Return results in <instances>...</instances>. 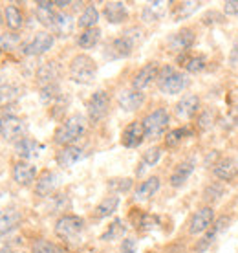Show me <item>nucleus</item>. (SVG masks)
Instances as JSON below:
<instances>
[{
  "instance_id": "obj_1",
  "label": "nucleus",
  "mask_w": 238,
  "mask_h": 253,
  "mask_svg": "<svg viewBox=\"0 0 238 253\" xmlns=\"http://www.w3.org/2000/svg\"><path fill=\"white\" fill-rule=\"evenodd\" d=\"M84 132H86V120H84V116L74 114L57 126L53 139H55V143H59V145L68 147V145H74L79 138H82Z\"/></svg>"
},
{
  "instance_id": "obj_2",
  "label": "nucleus",
  "mask_w": 238,
  "mask_h": 253,
  "mask_svg": "<svg viewBox=\"0 0 238 253\" xmlns=\"http://www.w3.org/2000/svg\"><path fill=\"white\" fill-rule=\"evenodd\" d=\"M156 84L163 94L176 95V94H182L183 90H185V86L189 84V79L183 72L176 70L174 66H170V64H165V66H161L159 72H158Z\"/></svg>"
},
{
  "instance_id": "obj_3",
  "label": "nucleus",
  "mask_w": 238,
  "mask_h": 253,
  "mask_svg": "<svg viewBox=\"0 0 238 253\" xmlns=\"http://www.w3.org/2000/svg\"><path fill=\"white\" fill-rule=\"evenodd\" d=\"M97 76V64L90 55L79 53L70 61V79L79 84H92Z\"/></svg>"
},
{
  "instance_id": "obj_4",
  "label": "nucleus",
  "mask_w": 238,
  "mask_h": 253,
  "mask_svg": "<svg viewBox=\"0 0 238 253\" xmlns=\"http://www.w3.org/2000/svg\"><path fill=\"white\" fill-rule=\"evenodd\" d=\"M138 41H141V30L130 28L128 32L121 33L118 39H114L112 42L107 46V57H110V59L128 57Z\"/></svg>"
},
{
  "instance_id": "obj_5",
  "label": "nucleus",
  "mask_w": 238,
  "mask_h": 253,
  "mask_svg": "<svg viewBox=\"0 0 238 253\" xmlns=\"http://www.w3.org/2000/svg\"><path fill=\"white\" fill-rule=\"evenodd\" d=\"M169 121H170V116L165 108L152 110L151 114H147L145 120L141 121L145 128V138L147 139L161 138L163 134H165V130H167V126H169Z\"/></svg>"
},
{
  "instance_id": "obj_6",
  "label": "nucleus",
  "mask_w": 238,
  "mask_h": 253,
  "mask_svg": "<svg viewBox=\"0 0 238 253\" xmlns=\"http://www.w3.org/2000/svg\"><path fill=\"white\" fill-rule=\"evenodd\" d=\"M84 229V220L77 215H63L55 222V235L63 241H74Z\"/></svg>"
},
{
  "instance_id": "obj_7",
  "label": "nucleus",
  "mask_w": 238,
  "mask_h": 253,
  "mask_svg": "<svg viewBox=\"0 0 238 253\" xmlns=\"http://www.w3.org/2000/svg\"><path fill=\"white\" fill-rule=\"evenodd\" d=\"M26 134V123L24 120H20L19 116L6 114L0 118V136L6 141H17L24 139Z\"/></svg>"
},
{
  "instance_id": "obj_8",
  "label": "nucleus",
  "mask_w": 238,
  "mask_h": 253,
  "mask_svg": "<svg viewBox=\"0 0 238 253\" xmlns=\"http://www.w3.org/2000/svg\"><path fill=\"white\" fill-rule=\"evenodd\" d=\"M108 107H110V97L105 90H97L94 94L90 95V99H88V105H86V110H88V120L97 123L101 121L105 116L108 114Z\"/></svg>"
},
{
  "instance_id": "obj_9",
  "label": "nucleus",
  "mask_w": 238,
  "mask_h": 253,
  "mask_svg": "<svg viewBox=\"0 0 238 253\" xmlns=\"http://www.w3.org/2000/svg\"><path fill=\"white\" fill-rule=\"evenodd\" d=\"M214 220V209L211 206H205V208L196 209L191 220H189V233L191 235H200L205 233L207 229L213 226Z\"/></svg>"
},
{
  "instance_id": "obj_10",
  "label": "nucleus",
  "mask_w": 238,
  "mask_h": 253,
  "mask_svg": "<svg viewBox=\"0 0 238 253\" xmlns=\"http://www.w3.org/2000/svg\"><path fill=\"white\" fill-rule=\"evenodd\" d=\"M195 39H196V35L191 28H182L180 32H176L170 35L169 41H167V46H169L172 51L182 55V53H187V51L193 48Z\"/></svg>"
},
{
  "instance_id": "obj_11",
  "label": "nucleus",
  "mask_w": 238,
  "mask_h": 253,
  "mask_svg": "<svg viewBox=\"0 0 238 253\" xmlns=\"http://www.w3.org/2000/svg\"><path fill=\"white\" fill-rule=\"evenodd\" d=\"M53 42H55V37L51 33L48 32L35 33L32 37V41L24 44V53L26 55H42V53H46L53 46Z\"/></svg>"
},
{
  "instance_id": "obj_12",
  "label": "nucleus",
  "mask_w": 238,
  "mask_h": 253,
  "mask_svg": "<svg viewBox=\"0 0 238 253\" xmlns=\"http://www.w3.org/2000/svg\"><path fill=\"white\" fill-rule=\"evenodd\" d=\"M158 72H159V64L147 63L143 68L134 76V79H132V88L138 90V92H143L147 86H151L152 83L158 79Z\"/></svg>"
},
{
  "instance_id": "obj_13",
  "label": "nucleus",
  "mask_w": 238,
  "mask_h": 253,
  "mask_svg": "<svg viewBox=\"0 0 238 253\" xmlns=\"http://www.w3.org/2000/svg\"><path fill=\"white\" fill-rule=\"evenodd\" d=\"M200 97L195 94H187L183 95L180 101L176 103L174 107V114L180 118V120H191L195 118L198 112H200Z\"/></svg>"
},
{
  "instance_id": "obj_14",
  "label": "nucleus",
  "mask_w": 238,
  "mask_h": 253,
  "mask_svg": "<svg viewBox=\"0 0 238 253\" xmlns=\"http://www.w3.org/2000/svg\"><path fill=\"white\" fill-rule=\"evenodd\" d=\"M145 139V128L141 121H132L125 126V130L121 134V143L126 149H136L143 143Z\"/></svg>"
},
{
  "instance_id": "obj_15",
  "label": "nucleus",
  "mask_w": 238,
  "mask_h": 253,
  "mask_svg": "<svg viewBox=\"0 0 238 253\" xmlns=\"http://www.w3.org/2000/svg\"><path fill=\"white\" fill-rule=\"evenodd\" d=\"M214 176L218 180H224V182H233L235 178L238 176V162L231 156H226V158H220L213 167Z\"/></svg>"
},
{
  "instance_id": "obj_16",
  "label": "nucleus",
  "mask_w": 238,
  "mask_h": 253,
  "mask_svg": "<svg viewBox=\"0 0 238 253\" xmlns=\"http://www.w3.org/2000/svg\"><path fill=\"white\" fill-rule=\"evenodd\" d=\"M37 178V167L30 162L20 160L13 165V180L19 185H30Z\"/></svg>"
},
{
  "instance_id": "obj_17",
  "label": "nucleus",
  "mask_w": 238,
  "mask_h": 253,
  "mask_svg": "<svg viewBox=\"0 0 238 253\" xmlns=\"http://www.w3.org/2000/svg\"><path fill=\"white\" fill-rule=\"evenodd\" d=\"M118 103L123 110H126V112H134V110L141 108V105L145 103V94L143 92H138V90H134V88L121 90V92L118 94Z\"/></svg>"
},
{
  "instance_id": "obj_18",
  "label": "nucleus",
  "mask_w": 238,
  "mask_h": 253,
  "mask_svg": "<svg viewBox=\"0 0 238 253\" xmlns=\"http://www.w3.org/2000/svg\"><path fill=\"white\" fill-rule=\"evenodd\" d=\"M229 222H231V218H229V216H220V218H216V220H214V226H211V228L203 233V237L200 239V242H198L196 250H198V252H205L207 248L214 242V239L218 237L220 231H224V229L227 228V224H229Z\"/></svg>"
},
{
  "instance_id": "obj_19",
  "label": "nucleus",
  "mask_w": 238,
  "mask_h": 253,
  "mask_svg": "<svg viewBox=\"0 0 238 253\" xmlns=\"http://www.w3.org/2000/svg\"><path fill=\"white\" fill-rule=\"evenodd\" d=\"M15 151H17V156H19V158L28 162V160H32V158H37L39 154L44 151V145L42 143H39L37 139L24 138L15 145Z\"/></svg>"
},
{
  "instance_id": "obj_20",
  "label": "nucleus",
  "mask_w": 238,
  "mask_h": 253,
  "mask_svg": "<svg viewBox=\"0 0 238 253\" xmlns=\"http://www.w3.org/2000/svg\"><path fill=\"white\" fill-rule=\"evenodd\" d=\"M195 165H196L195 160H185V162L176 165L172 174H170V185L172 187H182L189 178H191V174L195 171Z\"/></svg>"
},
{
  "instance_id": "obj_21",
  "label": "nucleus",
  "mask_w": 238,
  "mask_h": 253,
  "mask_svg": "<svg viewBox=\"0 0 238 253\" xmlns=\"http://www.w3.org/2000/svg\"><path fill=\"white\" fill-rule=\"evenodd\" d=\"M20 224V213L17 209H2L0 211V239L6 237L7 233H11L13 229Z\"/></svg>"
},
{
  "instance_id": "obj_22",
  "label": "nucleus",
  "mask_w": 238,
  "mask_h": 253,
  "mask_svg": "<svg viewBox=\"0 0 238 253\" xmlns=\"http://www.w3.org/2000/svg\"><path fill=\"white\" fill-rule=\"evenodd\" d=\"M103 15L107 17L110 24H121L128 19V9L123 2H108V4H105Z\"/></svg>"
},
{
  "instance_id": "obj_23",
  "label": "nucleus",
  "mask_w": 238,
  "mask_h": 253,
  "mask_svg": "<svg viewBox=\"0 0 238 253\" xmlns=\"http://www.w3.org/2000/svg\"><path fill=\"white\" fill-rule=\"evenodd\" d=\"M82 158V149L77 145H68L63 147L61 151L57 152V164L61 167H72L74 164H77Z\"/></svg>"
},
{
  "instance_id": "obj_24",
  "label": "nucleus",
  "mask_w": 238,
  "mask_h": 253,
  "mask_svg": "<svg viewBox=\"0 0 238 253\" xmlns=\"http://www.w3.org/2000/svg\"><path fill=\"white\" fill-rule=\"evenodd\" d=\"M159 178L158 176H151V178H147L145 182H141V184L136 187V193H134V198L136 200H149V198H152V196L156 195L158 189H159Z\"/></svg>"
},
{
  "instance_id": "obj_25",
  "label": "nucleus",
  "mask_w": 238,
  "mask_h": 253,
  "mask_svg": "<svg viewBox=\"0 0 238 253\" xmlns=\"http://www.w3.org/2000/svg\"><path fill=\"white\" fill-rule=\"evenodd\" d=\"M37 79H39L40 88L57 84V79H59V66H57L55 63H46L44 66H40V70H39Z\"/></svg>"
},
{
  "instance_id": "obj_26",
  "label": "nucleus",
  "mask_w": 238,
  "mask_h": 253,
  "mask_svg": "<svg viewBox=\"0 0 238 253\" xmlns=\"http://www.w3.org/2000/svg\"><path fill=\"white\" fill-rule=\"evenodd\" d=\"M35 11H37V19L42 22L46 28H50L53 26L55 22V17H57V11H55V6H53V2H46V0H40L35 4Z\"/></svg>"
},
{
  "instance_id": "obj_27",
  "label": "nucleus",
  "mask_w": 238,
  "mask_h": 253,
  "mask_svg": "<svg viewBox=\"0 0 238 253\" xmlns=\"http://www.w3.org/2000/svg\"><path fill=\"white\" fill-rule=\"evenodd\" d=\"M118 206H119V196L110 195V196H107V198H103V200L95 206L94 218L101 220V218H107V216L114 215V211L118 209Z\"/></svg>"
},
{
  "instance_id": "obj_28",
  "label": "nucleus",
  "mask_w": 238,
  "mask_h": 253,
  "mask_svg": "<svg viewBox=\"0 0 238 253\" xmlns=\"http://www.w3.org/2000/svg\"><path fill=\"white\" fill-rule=\"evenodd\" d=\"M178 63H180V66H183V68L187 70V72H191V74H198V72H201V70L205 68V57L203 55H191V53H182L180 57H178Z\"/></svg>"
},
{
  "instance_id": "obj_29",
  "label": "nucleus",
  "mask_w": 238,
  "mask_h": 253,
  "mask_svg": "<svg viewBox=\"0 0 238 253\" xmlns=\"http://www.w3.org/2000/svg\"><path fill=\"white\" fill-rule=\"evenodd\" d=\"M57 185V176L51 171H44L39 180L35 182V193L39 196H48L50 193H53Z\"/></svg>"
},
{
  "instance_id": "obj_30",
  "label": "nucleus",
  "mask_w": 238,
  "mask_h": 253,
  "mask_svg": "<svg viewBox=\"0 0 238 253\" xmlns=\"http://www.w3.org/2000/svg\"><path fill=\"white\" fill-rule=\"evenodd\" d=\"M4 20H6V26L11 30V32H17V30H20V28H22V24H24L22 11H20L17 6H13V4L6 6V9H4Z\"/></svg>"
},
{
  "instance_id": "obj_31",
  "label": "nucleus",
  "mask_w": 238,
  "mask_h": 253,
  "mask_svg": "<svg viewBox=\"0 0 238 253\" xmlns=\"http://www.w3.org/2000/svg\"><path fill=\"white\" fill-rule=\"evenodd\" d=\"M97 22H99V11H97V7L86 6L82 9L81 15H79L77 26L82 28V30H90V28H97Z\"/></svg>"
},
{
  "instance_id": "obj_32",
  "label": "nucleus",
  "mask_w": 238,
  "mask_h": 253,
  "mask_svg": "<svg viewBox=\"0 0 238 253\" xmlns=\"http://www.w3.org/2000/svg\"><path fill=\"white\" fill-rule=\"evenodd\" d=\"M72 30H74V19H72L70 15H66V13L57 11L55 22H53V26H51V32L57 33V35L66 37L68 33H72Z\"/></svg>"
},
{
  "instance_id": "obj_33",
  "label": "nucleus",
  "mask_w": 238,
  "mask_h": 253,
  "mask_svg": "<svg viewBox=\"0 0 238 253\" xmlns=\"http://www.w3.org/2000/svg\"><path fill=\"white\" fill-rule=\"evenodd\" d=\"M99 39H101L99 28H90V30H82L81 35L77 37V44L82 50H90V48H94L99 42Z\"/></svg>"
},
{
  "instance_id": "obj_34",
  "label": "nucleus",
  "mask_w": 238,
  "mask_h": 253,
  "mask_svg": "<svg viewBox=\"0 0 238 253\" xmlns=\"http://www.w3.org/2000/svg\"><path fill=\"white\" fill-rule=\"evenodd\" d=\"M126 231V226H125V222L123 220H119V218H116V220L110 224L107 228V231L101 235V241H116V239H121L123 235H125Z\"/></svg>"
},
{
  "instance_id": "obj_35",
  "label": "nucleus",
  "mask_w": 238,
  "mask_h": 253,
  "mask_svg": "<svg viewBox=\"0 0 238 253\" xmlns=\"http://www.w3.org/2000/svg\"><path fill=\"white\" fill-rule=\"evenodd\" d=\"M161 152H163L161 147H151L149 151H145L143 156H141V164H139V169H138L139 174H141V171H143V169H147V167H152V165H156L158 162H159V158H161Z\"/></svg>"
},
{
  "instance_id": "obj_36",
  "label": "nucleus",
  "mask_w": 238,
  "mask_h": 253,
  "mask_svg": "<svg viewBox=\"0 0 238 253\" xmlns=\"http://www.w3.org/2000/svg\"><path fill=\"white\" fill-rule=\"evenodd\" d=\"M19 99V88L13 84H0V108L9 107Z\"/></svg>"
},
{
  "instance_id": "obj_37",
  "label": "nucleus",
  "mask_w": 238,
  "mask_h": 253,
  "mask_svg": "<svg viewBox=\"0 0 238 253\" xmlns=\"http://www.w3.org/2000/svg\"><path fill=\"white\" fill-rule=\"evenodd\" d=\"M191 136V130H189V126H178V128H172L170 132L165 134V145L167 147H176L180 145L183 139Z\"/></svg>"
},
{
  "instance_id": "obj_38",
  "label": "nucleus",
  "mask_w": 238,
  "mask_h": 253,
  "mask_svg": "<svg viewBox=\"0 0 238 253\" xmlns=\"http://www.w3.org/2000/svg\"><path fill=\"white\" fill-rule=\"evenodd\" d=\"M32 253H63V250L53 242L46 241V239H39V241L33 242Z\"/></svg>"
},
{
  "instance_id": "obj_39",
  "label": "nucleus",
  "mask_w": 238,
  "mask_h": 253,
  "mask_svg": "<svg viewBox=\"0 0 238 253\" xmlns=\"http://www.w3.org/2000/svg\"><path fill=\"white\" fill-rule=\"evenodd\" d=\"M20 44V39L17 33H2L0 35V50H4V51H13V50H17V46Z\"/></svg>"
},
{
  "instance_id": "obj_40",
  "label": "nucleus",
  "mask_w": 238,
  "mask_h": 253,
  "mask_svg": "<svg viewBox=\"0 0 238 253\" xmlns=\"http://www.w3.org/2000/svg\"><path fill=\"white\" fill-rule=\"evenodd\" d=\"M163 11H165V2H151L149 6L145 7L143 17L149 20V22H152V20L159 19L163 15Z\"/></svg>"
},
{
  "instance_id": "obj_41",
  "label": "nucleus",
  "mask_w": 238,
  "mask_h": 253,
  "mask_svg": "<svg viewBox=\"0 0 238 253\" xmlns=\"http://www.w3.org/2000/svg\"><path fill=\"white\" fill-rule=\"evenodd\" d=\"M224 193H226V187L220 184V182H213L211 185H207L203 196H205L207 202H218L220 198L224 196Z\"/></svg>"
},
{
  "instance_id": "obj_42",
  "label": "nucleus",
  "mask_w": 238,
  "mask_h": 253,
  "mask_svg": "<svg viewBox=\"0 0 238 253\" xmlns=\"http://www.w3.org/2000/svg\"><path fill=\"white\" fill-rule=\"evenodd\" d=\"M200 6V2H182L180 6H176V19H183L189 17L193 11H196Z\"/></svg>"
},
{
  "instance_id": "obj_43",
  "label": "nucleus",
  "mask_w": 238,
  "mask_h": 253,
  "mask_svg": "<svg viewBox=\"0 0 238 253\" xmlns=\"http://www.w3.org/2000/svg\"><path fill=\"white\" fill-rule=\"evenodd\" d=\"M108 187L114 191H128L132 187V180L130 178H114V180H110L108 182Z\"/></svg>"
},
{
  "instance_id": "obj_44",
  "label": "nucleus",
  "mask_w": 238,
  "mask_h": 253,
  "mask_svg": "<svg viewBox=\"0 0 238 253\" xmlns=\"http://www.w3.org/2000/svg\"><path fill=\"white\" fill-rule=\"evenodd\" d=\"M158 218L152 215H141L139 216V220L136 222V228L138 229H143V231H147V229H152L154 226H156Z\"/></svg>"
},
{
  "instance_id": "obj_45",
  "label": "nucleus",
  "mask_w": 238,
  "mask_h": 253,
  "mask_svg": "<svg viewBox=\"0 0 238 253\" xmlns=\"http://www.w3.org/2000/svg\"><path fill=\"white\" fill-rule=\"evenodd\" d=\"M224 11L229 17L238 15V0H227V2H224Z\"/></svg>"
},
{
  "instance_id": "obj_46",
  "label": "nucleus",
  "mask_w": 238,
  "mask_h": 253,
  "mask_svg": "<svg viewBox=\"0 0 238 253\" xmlns=\"http://www.w3.org/2000/svg\"><path fill=\"white\" fill-rule=\"evenodd\" d=\"M121 252L123 253H136V241L134 239H125L121 244Z\"/></svg>"
},
{
  "instance_id": "obj_47",
  "label": "nucleus",
  "mask_w": 238,
  "mask_h": 253,
  "mask_svg": "<svg viewBox=\"0 0 238 253\" xmlns=\"http://www.w3.org/2000/svg\"><path fill=\"white\" fill-rule=\"evenodd\" d=\"M198 126H200V128H209V126H211V112H209V110H205L203 114H200Z\"/></svg>"
},
{
  "instance_id": "obj_48",
  "label": "nucleus",
  "mask_w": 238,
  "mask_h": 253,
  "mask_svg": "<svg viewBox=\"0 0 238 253\" xmlns=\"http://www.w3.org/2000/svg\"><path fill=\"white\" fill-rule=\"evenodd\" d=\"M229 61H231L233 66H238V39L235 41V44H233V50H231V55H229Z\"/></svg>"
},
{
  "instance_id": "obj_49",
  "label": "nucleus",
  "mask_w": 238,
  "mask_h": 253,
  "mask_svg": "<svg viewBox=\"0 0 238 253\" xmlns=\"http://www.w3.org/2000/svg\"><path fill=\"white\" fill-rule=\"evenodd\" d=\"M0 253H13L11 250H7V248H0Z\"/></svg>"
}]
</instances>
